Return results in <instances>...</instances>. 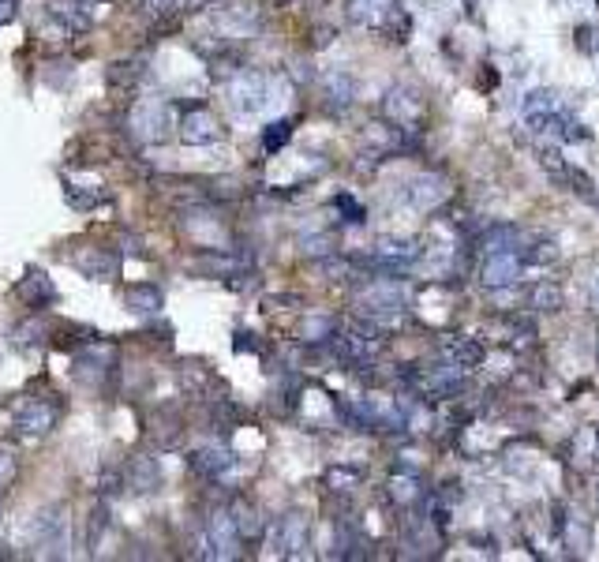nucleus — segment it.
Here are the masks:
<instances>
[{
	"mask_svg": "<svg viewBox=\"0 0 599 562\" xmlns=\"http://www.w3.org/2000/svg\"><path fill=\"white\" fill-rule=\"evenodd\" d=\"M229 101H232V109H237L240 117H255V113H263V109L270 106V79H266V75H259V72L240 75L237 82H232Z\"/></svg>",
	"mask_w": 599,
	"mask_h": 562,
	"instance_id": "obj_1",
	"label": "nucleus"
},
{
	"mask_svg": "<svg viewBox=\"0 0 599 562\" xmlns=\"http://www.w3.org/2000/svg\"><path fill=\"white\" fill-rule=\"evenodd\" d=\"M521 266H525L521 252H487L480 266V281L487 289H509L521 281Z\"/></svg>",
	"mask_w": 599,
	"mask_h": 562,
	"instance_id": "obj_2",
	"label": "nucleus"
},
{
	"mask_svg": "<svg viewBox=\"0 0 599 562\" xmlns=\"http://www.w3.org/2000/svg\"><path fill=\"white\" fill-rule=\"evenodd\" d=\"M401 307H404V297H401L397 285H375V289H368V293L360 297V311H363V316H368L371 323H390V319H397Z\"/></svg>",
	"mask_w": 599,
	"mask_h": 562,
	"instance_id": "obj_3",
	"label": "nucleus"
},
{
	"mask_svg": "<svg viewBox=\"0 0 599 562\" xmlns=\"http://www.w3.org/2000/svg\"><path fill=\"white\" fill-rule=\"evenodd\" d=\"M53 420H56V405L53 402H38V398L23 402L19 412H15V428L23 435H46L53 428Z\"/></svg>",
	"mask_w": 599,
	"mask_h": 562,
	"instance_id": "obj_4",
	"label": "nucleus"
},
{
	"mask_svg": "<svg viewBox=\"0 0 599 562\" xmlns=\"http://www.w3.org/2000/svg\"><path fill=\"white\" fill-rule=\"evenodd\" d=\"M308 544V517L304 514H285L273 529V548L277 555H300V548Z\"/></svg>",
	"mask_w": 599,
	"mask_h": 562,
	"instance_id": "obj_5",
	"label": "nucleus"
},
{
	"mask_svg": "<svg viewBox=\"0 0 599 562\" xmlns=\"http://www.w3.org/2000/svg\"><path fill=\"white\" fill-rule=\"evenodd\" d=\"M240 544V529L232 522V514H213L210 522V555L213 558H232Z\"/></svg>",
	"mask_w": 599,
	"mask_h": 562,
	"instance_id": "obj_6",
	"label": "nucleus"
},
{
	"mask_svg": "<svg viewBox=\"0 0 599 562\" xmlns=\"http://www.w3.org/2000/svg\"><path fill=\"white\" fill-rule=\"evenodd\" d=\"M180 139L203 147V143L221 139V128H218V120H213L206 109H191V113H184V120H180Z\"/></svg>",
	"mask_w": 599,
	"mask_h": 562,
	"instance_id": "obj_7",
	"label": "nucleus"
},
{
	"mask_svg": "<svg viewBox=\"0 0 599 562\" xmlns=\"http://www.w3.org/2000/svg\"><path fill=\"white\" fill-rule=\"evenodd\" d=\"M442 352H446V360L457 364L461 371L476 367V364L483 360V345L473 342V338H446V342H442Z\"/></svg>",
	"mask_w": 599,
	"mask_h": 562,
	"instance_id": "obj_8",
	"label": "nucleus"
},
{
	"mask_svg": "<svg viewBox=\"0 0 599 562\" xmlns=\"http://www.w3.org/2000/svg\"><path fill=\"white\" fill-rule=\"evenodd\" d=\"M19 297H23L30 307H41V304H53V297H56V289H53V281L41 274V270H30V274L19 281V289H15Z\"/></svg>",
	"mask_w": 599,
	"mask_h": 562,
	"instance_id": "obj_9",
	"label": "nucleus"
},
{
	"mask_svg": "<svg viewBox=\"0 0 599 562\" xmlns=\"http://www.w3.org/2000/svg\"><path fill=\"white\" fill-rule=\"evenodd\" d=\"M38 544L41 548H53V551H60L64 555V514L56 517V514H46V517H38Z\"/></svg>",
	"mask_w": 599,
	"mask_h": 562,
	"instance_id": "obj_10",
	"label": "nucleus"
},
{
	"mask_svg": "<svg viewBox=\"0 0 599 562\" xmlns=\"http://www.w3.org/2000/svg\"><path fill=\"white\" fill-rule=\"evenodd\" d=\"M191 465H195L199 472H206V476H221L225 469H232V454L218 450V446H206V450H199L195 457H191Z\"/></svg>",
	"mask_w": 599,
	"mask_h": 562,
	"instance_id": "obj_11",
	"label": "nucleus"
},
{
	"mask_svg": "<svg viewBox=\"0 0 599 562\" xmlns=\"http://www.w3.org/2000/svg\"><path fill=\"white\" fill-rule=\"evenodd\" d=\"M528 304L536 311H562L566 307V293L554 281H540L536 289L528 293Z\"/></svg>",
	"mask_w": 599,
	"mask_h": 562,
	"instance_id": "obj_12",
	"label": "nucleus"
},
{
	"mask_svg": "<svg viewBox=\"0 0 599 562\" xmlns=\"http://www.w3.org/2000/svg\"><path fill=\"white\" fill-rule=\"evenodd\" d=\"M554 109H562L554 91H532L525 98V117H540V113H554Z\"/></svg>",
	"mask_w": 599,
	"mask_h": 562,
	"instance_id": "obj_13",
	"label": "nucleus"
},
{
	"mask_svg": "<svg viewBox=\"0 0 599 562\" xmlns=\"http://www.w3.org/2000/svg\"><path fill=\"white\" fill-rule=\"evenodd\" d=\"M127 307L135 311H158L161 307V293L150 285H139V289H127Z\"/></svg>",
	"mask_w": 599,
	"mask_h": 562,
	"instance_id": "obj_14",
	"label": "nucleus"
},
{
	"mask_svg": "<svg viewBox=\"0 0 599 562\" xmlns=\"http://www.w3.org/2000/svg\"><path fill=\"white\" fill-rule=\"evenodd\" d=\"M378 255L386 259V263H409V259H416V247L409 244V240H382L378 244Z\"/></svg>",
	"mask_w": 599,
	"mask_h": 562,
	"instance_id": "obj_15",
	"label": "nucleus"
},
{
	"mask_svg": "<svg viewBox=\"0 0 599 562\" xmlns=\"http://www.w3.org/2000/svg\"><path fill=\"white\" fill-rule=\"evenodd\" d=\"M289 135H292V120H277V124H270L266 128V135H263V147L273 154V151H282L285 143H289Z\"/></svg>",
	"mask_w": 599,
	"mask_h": 562,
	"instance_id": "obj_16",
	"label": "nucleus"
},
{
	"mask_svg": "<svg viewBox=\"0 0 599 562\" xmlns=\"http://www.w3.org/2000/svg\"><path fill=\"white\" fill-rule=\"evenodd\" d=\"M132 484H135V491H150V488L158 484V465H150V462H135Z\"/></svg>",
	"mask_w": 599,
	"mask_h": 562,
	"instance_id": "obj_17",
	"label": "nucleus"
},
{
	"mask_svg": "<svg viewBox=\"0 0 599 562\" xmlns=\"http://www.w3.org/2000/svg\"><path fill=\"white\" fill-rule=\"evenodd\" d=\"M232 522H237V529H240V536H255L263 529V522H259V514L255 510H247V506H240L237 510V517H232Z\"/></svg>",
	"mask_w": 599,
	"mask_h": 562,
	"instance_id": "obj_18",
	"label": "nucleus"
},
{
	"mask_svg": "<svg viewBox=\"0 0 599 562\" xmlns=\"http://www.w3.org/2000/svg\"><path fill=\"white\" fill-rule=\"evenodd\" d=\"M79 266L87 270V274H98V278H109L113 274V259H105V255H82Z\"/></svg>",
	"mask_w": 599,
	"mask_h": 562,
	"instance_id": "obj_19",
	"label": "nucleus"
},
{
	"mask_svg": "<svg viewBox=\"0 0 599 562\" xmlns=\"http://www.w3.org/2000/svg\"><path fill=\"white\" fill-rule=\"evenodd\" d=\"M356 480H360V476L349 472V469H334V472H330V484H356Z\"/></svg>",
	"mask_w": 599,
	"mask_h": 562,
	"instance_id": "obj_20",
	"label": "nucleus"
},
{
	"mask_svg": "<svg viewBox=\"0 0 599 562\" xmlns=\"http://www.w3.org/2000/svg\"><path fill=\"white\" fill-rule=\"evenodd\" d=\"M12 8H15V0H0V23H8V19H12Z\"/></svg>",
	"mask_w": 599,
	"mask_h": 562,
	"instance_id": "obj_21",
	"label": "nucleus"
},
{
	"mask_svg": "<svg viewBox=\"0 0 599 562\" xmlns=\"http://www.w3.org/2000/svg\"><path fill=\"white\" fill-rule=\"evenodd\" d=\"M592 304H595V307H599V278H595V281H592Z\"/></svg>",
	"mask_w": 599,
	"mask_h": 562,
	"instance_id": "obj_22",
	"label": "nucleus"
},
{
	"mask_svg": "<svg viewBox=\"0 0 599 562\" xmlns=\"http://www.w3.org/2000/svg\"><path fill=\"white\" fill-rule=\"evenodd\" d=\"M595 360H599V334H595Z\"/></svg>",
	"mask_w": 599,
	"mask_h": 562,
	"instance_id": "obj_23",
	"label": "nucleus"
},
{
	"mask_svg": "<svg viewBox=\"0 0 599 562\" xmlns=\"http://www.w3.org/2000/svg\"><path fill=\"white\" fill-rule=\"evenodd\" d=\"M595 503H599V484H595Z\"/></svg>",
	"mask_w": 599,
	"mask_h": 562,
	"instance_id": "obj_24",
	"label": "nucleus"
},
{
	"mask_svg": "<svg viewBox=\"0 0 599 562\" xmlns=\"http://www.w3.org/2000/svg\"><path fill=\"white\" fill-rule=\"evenodd\" d=\"M595 443H599V431H595Z\"/></svg>",
	"mask_w": 599,
	"mask_h": 562,
	"instance_id": "obj_25",
	"label": "nucleus"
}]
</instances>
